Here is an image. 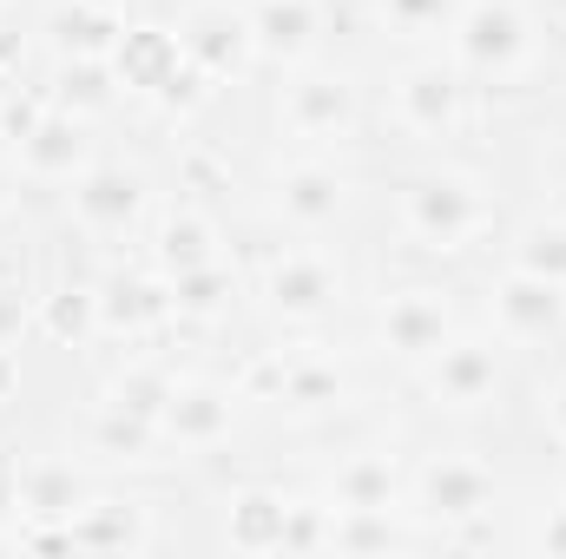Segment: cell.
Returning a JSON list of instances; mask_svg holds the SVG:
<instances>
[{
  "mask_svg": "<svg viewBox=\"0 0 566 559\" xmlns=\"http://www.w3.org/2000/svg\"><path fill=\"white\" fill-rule=\"evenodd\" d=\"M13 382H20V369H13V349H0V402L13 395Z\"/></svg>",
  "mask_w": 566,
  "mask_h": 559,
  "instance_id": "cell-28",
  "label": "cell"
},
{
  "mask_svg": "<svg viewBox=\"0 0 566 559\" xmlns=\"http://www.w3.org/2000/svg\"><path fill=\"white\" fill-rule=\"evenodd\" d=\"M53 329H93V296H73V303H53Z\"/></svg>",
  "mask_w": 566,
  "mask_h": 559,
  "instance_id": "cell-25",
  "label": "cell"
},
{
  "mask_svg": "<svg viewBox=\"0 0 566 559\" xmlns=\"http://www.w3.org/2000/svg\"><path fill=\"white\" fill-rule=\"evenodd\" d=\"M448 336H454V316L434 289H402L382 303V349H396L402 362H428Z\"/></svg>",
  "mask_w": 566,
  "mask_h": 559,
  "instance_id": "cell-6",
  "label": "cell"
},
{
  "mask_svg": "<svg viewBox=\"0 0 566 559\" xmlns=\"http://www.w3.org/2000/svg\"><path fill=\"white\" fill-rule=\"evenodd\" d=\"M329 296H336V271L310 251H290L271 271V303L283 316H316V309H329Z\"/></svg>",
  "mask_w": 566,
  "mask_h": 559,
  "instance_id": "cell-15",
  "label": "cell"
},
{
  "mask_svg": "<svg viewBox=\"0 0 566 559\" xmlns=\"http://www.w3.org/2000/svg\"><path fill=\"white\" fill-rule=\"evenodd\" d=\"M501 389V349L481 342V336H448L434 356H428V395L441 409H481L494 402Z\"/></svg>",
  "mask_w": 566,
  "mask_h": 559,
  "instance_id": "cell-3",
  "label": "cell"
},
{
  "mask_svg": "<svg viewBox=\"0 0 566 559\" xmlns=\"http://www.w3.org/2000/svg\"><path fill=\"white\" fill-rule=\"evenodd\" d=\"M514 271H527V277H547L566 289V224L560 218H547V224H527L521 231V244H514Z\"/></svg>",
  "mask_w": 566,
  "mask_h": 559,
  "instance_id": "cell-19",
  "label": "cell"
},
{
  "mask_svg": "<svg viewBox=\"0 0 566 559\" xmlns=\"http://www.w3.org/2000/svg\"><path fill=\"white\" fill-rule=\"evenodd\" d=\"M178 46H185L205 73H231V66L251 53V20H244V13H198Z\"/></svg>",
  "mask_w": 566,
  "mask_h": 559,
  "instance_id": "cell-16",
  "label": "cell"
},
{
  "mask_svg": "<svg viewBox=\"0 0 566 559\" xmlns=\"http://www.w3.org/2000/svg\"><path fill=\"white\" fill-rule=\"evenodd\" d=\"M541 547H554V553H566V507L554 514V520H547V527H541Z\"/></svg>",
  "mask_w": 566,
  "mask_h": 559,
  "instance_id": "cell-27",
  "label": "cell"
},
{
  "mask_svg": "<svg viewBox=\"0 0 566 559\" xmlns=\"http://www.w3.org/2000/svg\"><path fill=\"white\" fill-rule=\"evenodd\" d=\"M277 211L290 218V224H303V231L329 224V218L343 211V178H336L323 158H296V165H283V178H277Z\"/></svg>",
  "mask_w": 566,
  "mask_h": 559,
  "instance_id": "cell-10",
  "label": "cell"
},
{
  "mask_svg": "<svg viewBox=\"0 0 566 559\" xmlns=\"http://www.w3.org/2000/svg\"><path fill=\"white\" fill-rule=\"evenodd\" d=\"M336 369L329 362H283V402H296V409H329L336 402Z\"/></svg>",
  "mask_w": 566,
  "mask_h": 559,
  "instance_id": "cell-22",
  "label": "cell"
},
{
  "mask_svg": "<svg viewBox=\"0 0 566 559\" xmlns=\"http://www.w3.org/2000/svg\"><path fill=\"white\" fill-rule=\"evenodd\" d=\"M454 60L481 80H514L534 60V20L514 0H474L454 13Z\"/></svg>",
  "mask_w": 566,
  "mask_h": 559,
  "instance_id": "cell-1",
  "label": "cell"
},
{
  "mask_svg": "<svg viewBox=\"0 0 566 559\" xmlns=\"http://www.w3.org/2000/svg\"><path fill=\"white\" fill-rule=\"evenodd\" d=\"M238 415V395L231 389H211V382H171L165 409H158V434L178 441V447H218L231 434Z\"/></svg>",
  "mask_w": 566,
  "mask_h": 559,
  "instance_id": "cell-5",
  "label": "cell"
},
{
  "mask_svg": "<svg viewBox=\"0 0 566 559\" xmlns=\"http://www.w3.org/2000/svg\"><path fill=\"white\" fill-rule=\"evenodd\" d=\"M20 158H27L33 178H73V171H86V133H80V119H66V113L33 119L20 133Z\"/></svg>",
  "mask_w": 566,
  "mask_h": 559,
  "instance_id": "cell-13",
  "label": "cell"
},
{
  "mask_svg": "<svg viewBox=\"0 0 566 559\" xmlns=\"http://www.w3.org/2000/svg\"><path fill=\"white\" fill-rule=\"evenodd\" d=\"M66 547H145V527L119 500H80L66 514Z\"/></svg>",
  "mask_w": 566,
  "mask_h": 559,
  "instance_id": "cell-18",
  "label": "cell"
},
{
  "mask_svg": "<svg viewBox=\"0 0 566 559\" xmlns=\"http://www.w3.org/2000/svg\"><path fill=\"white\" fill-rule=\"evenodd\" d=\"M396 113H402V126L416 139H448L461 126V80L448 66H434V60L409 66L402 86H396Z\"/></svg>",
  "mask_w": 566,
  "mask_h": 559,
  "instance_id": "cell-7",
  "label": "cell"
},
{
  "mask_svg": "<svg viewBox=\"0 0 566 559\" xmlns=\"http://www.w3.org/2000/svg\"><path fill=\"white\" fill-rule=\"evenodd\" d=\"M416 514L422 520H441V527L494 514V474L481 461H461V454L428 461L422 474H416Z\"/></svg>",
  "mask_w": 566,
  "mask_h": 559,
  "instance_id": "cell-4",
  "label": "cell"
},
{
  "mask_svg": "<svg viewBox=\"0 0 566 559\" xmlns=\"http://www.w3.org/2000/svg\"><path fill=\"white\" fill-rule=\"evenodd\" d=\"M158 264H165V271H198V264H211V231H205L198 218H171V224L158 231Z\"/></svg>",
  "mask_w": 566,
  "mask_h": 559,
  "instance_id": "cell-21",
  "label": "cell"
},
{
  "mask_svg": "<svg viewBox=\"0 0 566 559\" xmlns=\"http://www.w3.org/2000/svg\"><path fill=\"white\" fill-rule=\"evenodd\" d=\"M20 329H27V296H20L13 283H0V349H7Z\"/></svg>",
  "mask_w": 566,
  "mask_h": 559,
  "instance_id": "cell-24",
  "label": "cell"
},
{
  "mask_svg": "<svg viewBox=\"0 0 566 559\" xmlns=\"http://www.w3.org/2000/svg\"><path fill=\"white\" fill-rule=\"evenodd\" d=\"M494 316H501V336L507 342H541V336H554L566 323V289L547 277L514 271V277L494 289Z\"/></svg>",
  "mask_w": 566,
  "mask_h": 559,
  "instance_id": "cell-8",
  "label": "cell"
},
{
  "mask_svg": "<svg viewBox=\"0 0 566 559\" xmlns=\"http://www.w3.org/2000/svg\"><path fill=\"white\" fill-rule=\"evenodd\" d=\"M139 204H145V191H139V178H133L126 165L80 171V184H73V211H80V224H86V231H99V238L126 231V224L139 218Z\"/></svg>",
  "mask_w": 566,
  "mask_h": 559,
  "instance_id": "cell-9",
  "label": "cell"
},
{
  "mask_svg": "<svg viewBox=\"0 0 566 559\" xmlns=\"http://www.w3.org/2000/svg\"><path fill=\"white\" fill-rule=\"evenodd\" d=\"M402 224H409V238H422L428 251H454V244H468L488 224V198L461 171H428V178H416L402 191Z\"/></svg>",
  "mask_w": 566,
  "mask_h": 559,
  "instance_id": "cell-2",
  "label": "cell"
},
{
  "mask_svg": "<svg viewBox=\"0 0 566 559\" xmlns=\"http://www.w3.org/2000/svg\"><path fill=\"white\" fill-rule=\"evenodd\" d=\"M283 527H290V500H283V494H264V487H251V494L231 500L224 540H231L238 553H283Z\"/></svg>",
  "mask_w": 566,
  "mask_h": 559,
  "instance_id": "cell-14",
  "label": "cell"
},
{
  "mask_svg": "<svg viewBox=\"0 0 566 559\" xmlns=\"http://www.w3.org/2000/svg\"><path fill=\"white\" fill-rule=\"evenodd\" d=\"M283 126H290L296 139H329V133H343V126H349V86L329 80V73L296 80V86L283 93Z\"/></svg>",
  "mask_w": 566,
  "mask_h": 559,
  "instance_id": "cell-12",
  "label": "cell"
},
{
  "mask_svg": "<svg viewBox=\"0 0 566 559\" xmlns=\"http://www.w3.org/2000/svg\"><path fill=\"white\" fill-rule=\"evenodd\" d=\"M382 13H389L402 33H434V27L454 13V0H382Z\"/></svg>",
  "mask_w": 566,
  "mask_h": 559,
  "instance_id": "cell-23",
  "label": "cell"
},
{
  "mask_svg": "<svg viewBox=\"0 0 566 559\" xmlns=\"http://www.w3.org/2000/svg\"><path fill=\"white\" fill-rule=\"evenodd\" d=\"M0 211H7V178H0Z\"/></svg>",
  "mask_w": 566,
  "mask_h": 559,
  "instance_id": "cell-29",
  "label": "cell"
},
{
  "mask_svg": "<svg viewBox=\"0 0 566 559\" xmlns=\"http://www.w3.org/2000/svg\"><path fill=\"white\" fill-rule=\"evenodd\" d=\"M396 461L389 454H349L336 474H329V507L336 514H396Z\"/></svg>",
  "mask_w": 566,
  "mask_h": 559,
  "instance_id": "cell-11",
  "label": "cell"
},
{
  "mask_svg": "<svg viewBox=\"0 0 566 559\" xmlns=\"http://www.w3.org/2000/svg\"><path fill=\"white\" fill-rule=\"evenodd\" d=\"M178 40H165V33H126V46H119V73L133 80V86H158V80H171V66H178Z\"/></svg>",
  "mask_w": 566,
  "mask_h": 559,
  "instance_id": "cell-20",
  "label": "cell"
},
{
  "mask_svg": "<svg viewBox=\"0 0 566 559\" xmlns=\"http://www.w3.org/2000/svg\"><path fill=\"white\" fill-rule=\"evenodd\" d=\"M251 46L258 53H303L316 33V7L310 0H258L251 13Z\"/></svg>",
  "mask_w": 566,
  "mask_h": 559,
  "instance_id": "cell-17",
  "label": "cell"
},
{
  "mask_svg": "<svg viewBox=\"0 0 566 559\" xmlns=\"http://www.w3.org/2000/svg\"><path fill=\"white\" fill-rule=\"evenodd\" d=\"M541 415H547V428L560 434V447H566V376L547 389V402H541Z\"/></svg>",
  "mask_w": 566,
  "mask_h": 559,
  "instance_id": "cell-26",
  "label": "cell"
}]
</instances>
